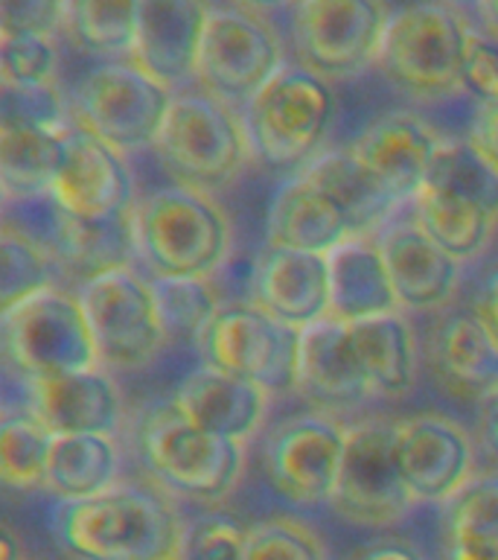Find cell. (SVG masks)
<instances>
[{
    "label": "cell",
    "instance_id": "52",
    "mask_svg": "<svg viewBox=\"0 0 498 560\" xmlns=\"http://www.w3.org/2000/svg\"><path fill=\"white\" fill-rule=\"evenodd\" d=\"M239 3L251 9H295L300 0H239Z\"/></svg>",
    "mask_w": 498,
    "mask_h": 560
},
{
    "label": "cell",
    "instance_id": "43",
    "mask_svg": "<svg viewBox=\"0 0 498 560\" xmlns=\"http://www.w3.org/2000/svg\"><path fill=\"white\" fill-rule=\"evenodd\" d=\"M68 0H0V35H52L64 26Z\"/></svg>",
    "mask_w": 498,
    "mask_h": 560
},
{
    "label": "cell",
    "instance_id": "42",
    "mask_svg": "<svg viewBox=\"0 0 498 560\" xmlns=\"http://www.w3.org/2000/svg\"><path fill=\"white\" fill-rule=\"evenodd\" d=\"M0 117H3L0 122H24V126H47V129H64L73 122L68 96H61L56 85L3 88Z\"/></svg>",
    "mask_w": 498,
    "mask_h": 560
},
{
    "label": "cell",
    "instance_id": "12",
    "mask_svg": "<svg viewBox=\"0 0 498 560\" xmlns=\"http://www.w3.org/2000/svg\"><path fill=\"white\" fill-rule=\"evenodd\" d=\"M199 357L227 374L260 383L271 394L297 388L300 332L253 304H222L201 330Z\"/></svg>",
    "mask_w": 498,
    "mask_h": 560
},
{
    "label": "cell",
    "instance_id": "47",
    "mask_svg": "<svg viewBox=\"0 0 498 560\" xmlns=\"http://www.w3.org/2000/svg\"><path fill=\"white\" fill-rule=\"evenodd\" d=\"M353 560H426V558H423V551L414 549L411 542L382 540V542H374V546H365L361 551H356Z\"/></svg>",
    "mask_w": 498,
    "mask_h": 560
},
{
    "label": "cell",
    "instance_id": "27",
    "mask_svg": "<svg viewBox=\"0 0 498 560\" xmlns=\"http://www.w3.org/2000/svg\"><path fill=\"white\" fill-rule=\"evenodd\" d=\"M330 304L332 318L349 324L400 313V298L376 234L349 236L330 252Z\"/></svg>",
    "mask_w": 498,
    "mask_h": 560
},
{
    "label": "cell",
    "instance_id": "18",
    "mask_svg": "<svg viewBox=\"0 0 498 560\" xmlns=\"http://www.w3.org/2000/svg\"><path fill=\"white\" fill-rule=\"evenodd\" d=\"M21 385L26 394L21 409L35 415L52 435H114L120 427V388L108 368H82Z\"/></svg>",
    "mask_w": 498,
    "mask_h": 560
},
{
    "label": "cell",
    "instance_id": "2",
    "mask_svg": "<svg viewBox=\"0 0 498 560\" xmlns=\"http://www.w3.org/2000/svg\"><path fill=\"white\" fill-rule=\"evenodd\" d=\"M134 248L152 278L210 280L230 254V222L210 192L187 184L138 199Z\"/></svg>",
    "mask_w": 498,
    "mask_h": 560
},
{
    "label": "cell",
    "instance_id": "17",
    "mask_svg": "<svg viewBox=\"0 0 498 560\" xmlns=\"http://www.w3.org/2000/svg\"><path fill=\"white\" fill-rule=\"evenodd\" d=\"M50 201L76 219H111L134 210V178L126 155L73 122Z\"/></svg>",
    "mask_w": 498,
    "mask_h": 560
},
{
    "label": "cell",
    "instance_id": "24",
    "mask_svg": "<svg viewBox=\"0 0 498 560\" xmlns=\"http://www.w3.org/2000/svg\"><path fill=\"white\" fill-rule=\"evenodd\" d=\"M265 234L274 248L330 254L358 231L341 201L300 170L274 192Z\"/></svg>",
    "mask_w": 498,
    "mask_h": 560
},
{
    "label": "cell",
    "instance_id": "16",
    "mask_svg": "<svg viewBox=\"0 0 498 560\" xmlns=\"http://www.w3.org/2000/svg\"><path fill=\"white\" fill-rule=\"evenodd\" d=\"M443 140L419 114L384 112L367 122L347 149L393 208L408 210Z\"/></svg>",
    "mask_w": 498,
    "mask_h": 560
},
{
    "label": "cell",
    "instance_id": "51",
    "mask_svg": "<svg viewBox=\"0 0 498 560\" xmlns=\"http://www.w3.org/2000/svg\"><path fill=\"white\" fill-rule=\"evenodd\" d=\"M0 551H3L0 560H24V546L17 542L15 532H12L9 525L0 532Z\"/></svg>",
    "mask_w": 498,
    "mask_h": 560
},
{
    "label": "cell",
    "instance_id": "31",
    "mask_svg": "<svg viewBox=\"0 0 498 560\" xmlns=\"http://www.w3.org/2000/svg\"><path fill=\"white\" fill-rule=\"evenodd\" d=\"M423 231L443 245L454 260L470 262L487 252L498 228V217L472 201L423 184L408 205Z\"/></svg>",
    "mask_w": 498,
    "mask_h": 560
},
{
    "label": "cell",
    "instance_id": "45",
    "mask_svg": "<svg viewBox=\"0 0 498 560\" xmlns=\"http://www.w3.org/2000/svg\"><path fill=\"white\" fill-rule=\"evenodd\" d=\"M466 140L498 166V103L478 105L472 114Z\"/></svg>",
    "mask_w": 498,
    "mask_h": 560
},
{
    "label": "cell",
    "instance_id": "46",
    "mask_svg": "<svg viewBox=\"0 0 498 560\" xmlns=\"http://www.w3.org/2000/svg\"><path fill=\"white\" fill-rule=\"evenodd\" d=\"M443 560H498V537H443Z\"/></svg>",
    "mask_w": 498,
    "mask_h": 560
},
{
    "label": "cell",
    "instance_id": "49",
    "mask_svg": "<svg viewBox=\"0 0 498 560\" xmlns=\"http://www.w3.org/2000/svg\"><path fill=\"white\" fill-rule=\"evenodd\" d=\"M481 429H484V446H487L493 458L498 462V397L487 400L484 418H481Z\"/></svg>",
    "mask_w": 498,
    "mask_h": 560
},
{
    "label": "cell",
    "instance_id": "40",
    "mask_svg": "<svg viewBox=\"0 0 498 560\" xmlns=\"http://www.w3.org/2000/svg\"><path fill=\"white\" fill-rule=\"evenodd\" d=\"M242 560H327V549L306 523L271 516L248 528Z\"/></svg>",
    "mask_w": 498,
    "mask_h": 560
},
{
    "label": "cell",
    "instance_id": "41",
    "mask_svg": "<svg viewBox=\"0 0 498 560\" xmlns=\"http://www.w3.org/2000/svg\"><path fill=\"white\" fill-rule=\"evenodd\" d=\"M248 528L239 520L218 511L192 516L183 523L181 560H242Z\"/></svg>",
    "mask_w": 498,
    "mask_h": 560
},
{
    "label": "cell",
    "instance_id": "36",
    "mask_svg": "<svg viewBox=\"0 0 498 560\" xmlns=\"http://www.w3.org/2000/svg\"><path fill=\"white\" fill-rule=\"evenodd\" d=\"M423 184L461 196L498 217V166L466 138H446L440 143Z\"/></svg>",
    "mask_w": 498,
    "mask_h": 560
},
{
    "label": "cell",
    "instance_id": "22",
    "mask_svg": "<svg viewBox=\"0 0 498 560\" xmlns=\"http://www.w3.org/2000/svg\"><path fill=\"white\" fill-rule=\"evenodd\" d=\"M173 402L195 427L245 444L257 435V429L269 415L271 392L245 376L227 374L201 362L178 383Z\"/></svg>",
    "mask_w": 498,
    "mask_h": 560
},
{
    "label": "cell",
    "instance_id": "7",
    "mask_svg": "<svg viewBox=\"0 0 498 560\" xmlns=\"http://www.w3.org/2000/svg\"><path fill=\"white\" fill-rule=\"evenodd\" d=\"M175 91L138 61L114 59L85 70L68 94L70 120L122 155L155 149Z\"/></svg>",
    "mask_w": 498,
    "mask_h": 560
},
{
    "label": "cell",
    "instance_id": "9",
    "mask_svg": "<svg viewBox=\"0 0 498 560\" xmlns=\"http://www.w3.org/2000/svg\"><path fill=\"white\" fill-rule=\"evenodd\" d=\"M388 24L384 0H300L292 9V47L318 77L356 79L379 65Z\"/></svg>",
    "mask_w": 498,
    "mask_h": 560
},
{
    "label": "cell",
    "instance_id": "53",
    "mask_svg": "<svg viewBox=\"0 0 498 560\" xmlns=\"http://www.w3.org/2000/svg\"><path fill=\"white\" fill-rule=\"evenodd\" d=\"M449 3H458V7H478V0H449Z\"/></svg>",
    "mask_w": 498,
    "mask_h": 560
},
{
    "label": "cell",
    "instance_id": "30",
    "mask_svg": "<svg viewBox=\"0 0 498 560\" xmlns=\"http://www.w3.org/2000/svg\"><path fill=\"white\" fill-rule=\"evenodd\" d=\"M120 481V453L111 435H56L44 493L56 502L91 499Z\"/></svg>",
    "mask_w": 498,
    "mask_h": 560
},
{
    "label": "cell",
    "instance_id": "21",
    "mask_svg": "<svg viewBox=\"0 0 498 560\" xmlns=\"http://www.w3.org/2000/svg\"><path fill=\"white\" fill-rule=\"evenodd\" d=\"M208 0H140L131 61L173 91L195 79L208 18Z\"/></svg>",
    "mask_w": 498,
    "mask_h": 560
},
{
    "label": "cell",
    "instance_id": "5",
    "mask_svg": "<svg viewBox=\"0 0 498 560\" xmlns=\"http://www.w3.org/2000/svg\"><path fill=\"white\" fill-rule=\"evenodd\" d=\"M470 21L449 3H411L393 12L376 70L402 96L440 103L463 91Z\"/></svg>",
    "mask_w": 498,
    "mask_h": 560
},
{
    "label": "cell",
    "instance_id": "6",
    "mask_svg": "<svg viewBox=\"0 0 498 560\" xmlns=\"http://www.w3.org/2000/svg\"><path fill=\"white\" fill-rule=\"evenodd\" d=\"M155 152L178 184L204 192L236 182L253 158L242 114L208 91H175Z\"/></svg>",
    "mask_w": 498,
    "mask_h": 560
},
{
    "label": "cell",
    "instance_id": "34",
    "mask_svg": "<svg viewBox=\"0 0 498 560\" xmlns=\"http://www.w3.org/2000/svg\"><path fill=\"white\" fill-rule=\"evenodd\" d=\"M50 429L26 409L3 411L0 420V481L15 493L44 490L52 453Z\"/></svg>",
    "mask_w": 498,
    "mask_h": 560
},
{
    "label": "cell",
    "instance_id": "10",
    "mask_svg": "<svg viewBox=\"0 0 498 560\" xmlns=\"http://www.w3.org/2000/svg\"><path fill=\"white\" fill-rule=\"evenodd\" d=\"M94 332L99 365L108 371H138L164 350L166 327L155 283L138 271L117 269L76 289Z\"/></svg>",
    "mask_w": 498,
    "mask_h": 560
},
{
    "label": "cell",
    "instance_id": "28",
    "mask_svg": "<svg viewBox=\"0 0 498 560\" xmlns=\"http://www.w3.org/2000/svg\"><path fill=\"white\" fill-rule=\"evenodd\" d=\"M70 126L47 129L24 122H0V187L7 208L50 199L52 184L68 152Z\"/></svg>",
    "mask_w": 498,
    "mask_h": 560
},
{
    "label": "cell",
    "instance_id": "26",
    "mask_svg": "<svg viewBox=\"0 0 498 560\" xmlns=\"http://www.w3.org/2000/svg\"><path fill=\"white\" fill-rule=\"evenodd\" d=\"M295 392L323 406H347L374 397L349 345L347 322L330 315L300 332Z\"/></svg>",
    "mask_w": 498,
    "mask_h": 560
},
{
    "label": "cell",
    "instance_id": "23",
    "mask_svg": "<svg viewBox=\"0 0 498 560\" xmlns=\"http://www.w3.org/2000/svg\"><path fill=\"white\" fill-rule=\"evenodd\" d=\"M428 357L440 385L454 397H498V336L478 310L446 315L428 339Z\"/></svg>",
    "mask_w": 498,
    "mask_h": 560
},
{
    "label": "cell",
    "instance_id": "39",
    "mask_svg": "<svg viewBox=\"0 0 498 560\" xmlns=\"http://www.w3.org/2000/svg\"><path fill=\"white\" fill-rule=\"evenodd\" d=\"M59 47L52 35H0L3 88L56 85Z\"/></svg>",
    "mask_w": 498,
    "mask_h": 560
},
{
    "label": "cell",
    "instance_id": "33",
    "mask_svg": "<svg viewBox=\"0 0 498 560\" xmlns=\"http://www.w3.org/2000/svg\"><path fill=\"white\" fill-rule=\"evenodd\" d=\"M140 0H68L61 33L85 56L131 59Z\"/></svg>",
    "mask_w": 498,
    "mask_h": 560
},
{
    "label": "cell",
    "instance_id": "13",
    "mask_svg": "<svg viewBox=\"0 0 498 560\" xmlns=\"http://www.w3.org/2000/svg\"><path fill=\"white\" fill-rule=\"evenodd\" d=\"M283 65V42L260 15L245 9L210 12L195 65L201 91L234 108H245Z\"/></svg>",
    "mask_w": 498,
    "mask_h": 560
},
{
    "label": "cell",
    "instance_id": "38",
    "mask_svg": "<svg viewBox=\"0 0 498 560\" xmlns=\"http://www.w3.org/2000/svg\"><path fill=\"white\" fill-rule=\"evenodd\" d=\"M440 508L443 537H498V470L475 472Z\"/></svg>",
    "mask_w": 498,
    "mask_h": 560
},
{
    "label": "cell",
    "instance_id": "14",
    "mask_svg": "<svg viewBox=\"0 0 498 560\" xmlns=\"http://www.w3.org/2000/svg\"><path fill=\"white\" fill-rule=\"evenodd\" d=\"M344 441L347 427L323 411H304L277 423L262 446V470L271 490L288 505H330Z\"/></svg>",
    "mask_w": 498,
    "mask_h": 560
},
{
    "label": "cell",
    "instance_id": "50",
    "mask_svg": "<svg viewBox=\"0 0 498 560\" xmlns=\"http://www.w3.org/2000/svg\"><path fill=\"white\" fill-rule=\"evenodd\" d=\"M475 15H478L481 33H487L493 42H498V0H478Z\"/></svg>",
    "mask_w": 498,
    "mask_h": 560
},
{
    "label": "cell",
    "instance_id": "25",
    "mask_svg": "<svg viewBox=\"0 0 498 560\" xmlns=\"http://www.w3.org/2000/svg\"><path fill=\"white\" fill-rule=\"evenodd\" d=\"M35 236L50 245L61 275L79 280V287L108 271L129 269L131 257H138L131 210L111 219H76L50 201L47 225Z\"/></svg>",
    "mask_w": 498,
    "mask_h": 560
},
{
    "label": "cell",
    "instance_id": "3",
    "mask_svg": "<svg viewBox=\"0 0 498 560\" xmlns=\"http://www.w3.org/2000/svg\"><path fill=\"white\" fill-rule=\"evenodd\" d=\"M138 453L157 488L201 508L222 505L245 470V444L195 427L173 400L140 420Z\"/></svg>",
    "mask_w": 498,
    "mask_h": 560
},
{
    "label": "cell",
    "instance_id": "15",
    "mask_svg": "<svg viewBox=\"0 0 498 560\" xmlns=\"http://www.w3.org/2000/svg\"><path fill=\"white\" fill-rule=\"evenodd\" d=\"M393 453L417 505H446L475 476L470 432L437 411L396 420Z\"/></svg>",
    "mask_w": 498,
    "mask_h": 560
},
{
    "label": "cell",
    "instance_id": "11",
    "mask_svg": "<svg viewBox=\"0 0 498 560\" xmlns=\"http://www.w3.org/2000/svg\"><path fill=\"white\" fill-rule=\"evenodd\" d=\"M396 420H361L347 427L332 514L358 528H391L414 511V497L402 479L396 453Z\"/></svg>",
    "mask_w": 498,
    "mask_h": 560
},
{
    "label": "cell",
    "instance_id": "37",
    "mask_svg": "<svg viewBox=\"0 0 498 560\" xmlns=\"http://www.w3.org/2000/svg\"><path fill=\"white\" fill-rule=\"evenodd\" d=\"M155 295L164 318L166 339H190L199 341L201 330L216 313L218 301L210 280L190 278H155Z\"/></svg>",
    "mask_w": 498,
    "mask_h": 560
},
{
    "label": "cell",
    "instance_id": "48",
    "mask_svg": "<svg viewBox=\"0 0 498 560\" xmlns=\"http://www.w3.org/2000/svg\"><path fill=\"white\" fill-rule=\"evenodd\" d=\"M481 315H484V322L493 327V332L498 336V275L487 280V287L481 292L478 298V306H475Z\"/></svg>",
    "mask_w": 498,
    "mask_h": 560
},
{
    "label": "cell",
    "instance_id": "35",
    "mask_svg": "<svg viewBox=\"0 0 498 560\" xmlns=\"http://www.w3.org/2000/svg\"><path fill=\"white\" fill-rule=\"evenodd\" d=\"M56 275L61 271L50 245L7 219L0 234V310L56 287Z\"/></svg>",
    "mask_w": 498,
    "mask_h": 560
},
{
    "label": "cell",
    "instance_id": "44",
    "mask_svg": "<svg viewBox=\"0 0 498 560\" xmlns=\"http://www.w3.org/2000/svg\"><path fill=\"white\" fill-rule=\"evenodd\" d=\"M463 91L478 105L498 103V42L481 30H472L470 35L463 61Z\"/></svg>",
    "mask_w": 498,
    "mask_h": 560
},
{
    "label": "cell",
    "instance_id": "20",
    "mask_svg": "<svg viewBox=\"0 0 498 560\" xmlns=\"http://www.w3.org/2000/svg\"><path fill=\"white\" fill-rule=\"evenodd\" d=\"M253 304L280 324L304 332L332 315L330 254L292 252L265 245L251 275Z\"/></svg>",
    "mask_w": 498,
    "mask_h": 560
},
{
    "label": "cell",
    "instance_id": "29",
    "mask_svg": "<svg viewBox=\"0 0 498 560\" xmlns=\"http://www.w3.org/2000/svg\"><path fill=\"white\" fill-rule=\"evenodd\" d=\"M349 324V322H347ZM349 345L365 374L370 394L382 400H400L417 383V339L402 313L376 315L349 324Z\"/></svg>",
    "mask_w": 498,
    "mask_h": 560
},
{
    "label": "cell",
    "instance_id": "8",
    "mask_svg": "<svg viewBox=\"0 0 498 560\" xmlns=\"http://www.w3.org/2000/svg\"><path fill=\"white\" fill-rule=\"evenodd\" d=\"M3 359L21 383L99 365L94 332L79 292L50 287L0 315Z\"/></svg>",
    "mask_w": 498,
    "mask_h": 560
},
{
    "label": "cell",
    "instance_id": "32",
    "mask_svg": "<svg viewBox=\"0 0 498 560\" xmlns=\"http://www.w3.org/2000/svg\"><path fill=\"white\" fill-rule=\"evenodd\" d=\"M304 173L341 201V208L349 213L358 236L376 234L384 222H391L400 213L349 149L323 152V155L315 158L312 164L304 166Z\"/></svg>",
    "mask_w": 498,
    "mask_h": 560
},
{
    "label": "cell",
    "instance_id": "4",
    "mask_svg": "<svg viewBox=\"0 0 498 560\" xmlns=\"http://www.w3.org/2000/svg\"><path fill=\"white\" fill-rule=\"evenodd\" d=\"M242 120L253 158L271 170H304L323 155L339 120V96L330 79L286 61L245 105Z\"/></svg>",
    "mask_w": 498,
    "mask_h": 560
},
{
    "label": "cell",
    "instance_id": "19",
    "mask_svg": "<svg viewBox=\"0 0 498 560\" xmlns=\"http://www.w3.org/2000/svg\"><path fill=\"white\" fill-rule=\"evenodd\" d=\"M379 248L391 271L400 310L428 313L452 301L461 283V260L423 231L414 213L393 217L376 231Z\"/></svg>",
    "mask_w": 498,
    "mask_h": 560
},
{
    "label": "cell",
    "instance_id": "1",
    "mask_svg": "<svg viewBox=\"0 0 498 560\" xmlns=\"http://www.w3.org/2000/svg\"><path fill=\"white\" fill-rule=\"evenodd\" d=\"M50 532L73 560H173L183 523L157 485L117 481L91 499L56 502Z\"/></svg>",
    "mask_w": 498,
    "mask_h": 560
},
{
    "label": "cell",
    "instance_id": "54",
    "mask_svg": "<svg viewBox=\"0 0 498 560\" xmlns=\"http://www.w3.org/2000/svg\"><path fill=\"white\" fill-rule=\"evenodd\" d=\"M173 560H181V558H173Z\"/></svg>",
    "mask_w": 498,
    "mask_h": 560
}]
</instances>
